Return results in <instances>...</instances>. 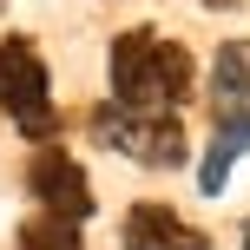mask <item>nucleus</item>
Wrapping results in <instances>:
<instances>
[{"label": "nucleus", "mask_w": 250, "mask_h": 250, "mask_svg": "<svg viewBox=\"0 0 250 250\" xmlns=\"http://www.w3.org/2000/svg\"><path fill=\"white\" fill-rule=\"evenodd\" d=\"M198 92V66L158 26H132L112 40V105L125 112H178Z\"/></svg>", "instance_id": "nucleus-1"}, {"label": "nucleus", "mask_w": 250, "mask_h": 250, "mask_svg": "<svg viewBox=\"0 0 250 250\" xmlns=\"http://www.w3.org/2000/svg\"><path fill=\"white\" fill-rule=\"evenodd\" d=\"M0 112L20 125L33 145L60 138V105H53V79L33 40H0Z\"/></svg>", "instance_id": "nucleus-2"}, {"label": "nucleus", "mask_w": 250, "mask_h": 250, "mask_svg": "<svg viewBox=\"0 0 250 250\" xmlns=\"http://www.w3.org/2000/svg\"><path fill=\"white\" fill-rule=\"evenodd\" d=\"M92 138H99L105 151H119V158H132V165H151V171L185 165V125H178V112L99 105V112H92Z\"/></svg>", "instance_id": "nucleus-3"}, {"label": "nucleus", "mask_w": 250, "mask_h": 250, "mask_svg": "<svg viewBox=\"0 0 250 250\" xmlns=\"http://www.w3.org/2000/svg\"><path fill=\"white\" fill-rule=\"evenodd\" d=\"M26 191L40 198V211L66 217V224H86V217H92V185H86V165H79L66 145H33Z\"/></svg>", "instance_id": "nucleus-4"}, {"label": "nucleus", "mask_w": 250, "mask_h": 250, "mask_svg": "<svg viewBox=\"0 0 250 250\" xmlns=\"http://www.w3.org/2000/svg\"><path fill=\"white\" fill-rule=\"evenodd\" d=\"M119 244L125 250H211V237L198 224H185L171 204H132L119 224Z\"/></svg>", "instance_id": "nucleus-5"}, {"label": "nucleus", "mask_w": 250, "mask_h": 250, "mask_svg": "<svg viewBox=\"0 0 250 250\" xmlns=\"http://www.w3.org/2000/svg\"><path fill=\"white\" fill-rule=\"evenodd\" d=\"M244 151H250V112H217V132H211L204 165H198V191H204V198H217V191H224L230 165H237Z\"/></svg>", "instance_id": "nucleus-6"}, {"label": "nucleus", "mask_w": 250, "mask_h": 250, "mask_svg": "<svg viewBox=\"0 0 250 250\" xmlns=\"http://www.w3.org/2000/svg\"><path fill=\"white\" fill-rule=\"evenodd\" d=\"M211 99H217V112H250V40H224L217 46Z\"/></svg>", "instance_id": "nucleus-7"}, {"label": "nucleus", "mask_w": 250, "mask_h": 250, "mask_svg": "<svg viewBox=\"0 0 250 250\" xmlns=\"http://www.w3.org/2000/svg\"><path fill=\"white\" fill-rule=\"evenodd\" d=\"M13 250H79V224H66L53 211H33L20 224V237H13Z\"/></svg>", "instance_id": "nucleus-8"}, {"label": "nucleus", "mask_w": 250, "mask_h": 250, "mask_svg": "<svg viewBox=\"0 0 250 250\" xmlns=\"http://www.w3.org/2000/svg\"><path fill=\"white\" fill-rule=\"evenodd\" d=\"M244 250H250V217H244Z\"/></svg>", "instance_id": "nucleus-9"}, {"label": "nucleus", "mask_w": 250, "mask_h": 250, "mask_svg": "<svg viewBox=\"0 0 250 250\" xmlns=\"http://www.w3.org/2000/svg\"><path fill=\"white\" fill-rule=\"evenodd\" d=\"M211 7H237V0H211Z\"/></svg>", "instance_id": "nucleus-10"}]
</instances>
